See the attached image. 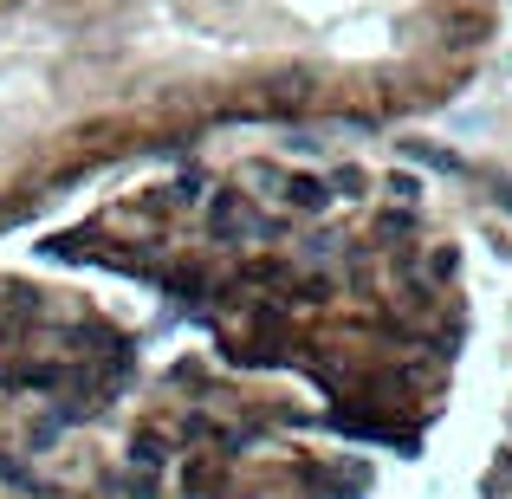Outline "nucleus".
I'll return each instance as SVG.
<instances>
[{
    "instance_id": "obj_2",
    "label": "nucleus",
    "mask_w": 512,
    "mask_h": 499,
    "mask_svg": "<svg viewBox=\"0 0 512 499\" xmlns=\"http://www.w3.org/2000/svg\"><path fill=\"white\" fill-rule=\"evenodd\" d=\"M260 98H266V111H273V117H299L305 104H312V85H305V65H279V72L260 85Z\"/></svg>"
},
{
    "instance_id": "obj_6",
    "label": "nucleus",
    "mask_w": 512,
    "mask_h": 499,
    "mask_svg": "<svg viewBox=\"0 0 512 499\" xmlns=\"http://www.w3.org/2000/svg\"><path fill=\"white\" fill-rule=\"evenodd\" d=\"M383 188H389V201H396V208H422V195H428V182H415L409 169H396Z\"/></svg>"
},
{
    "instance_id": "obj_1",
    "label": "nucleus",
    "mask_w": 512,
    "mask_h": 499,
    "mask_svg": "<svg viewBox=\"0 0 512 499\" xmlns=\"http://www.w3.org/2000/svg\"><path fill=\"white\" fill-rule=\"evenodd\" d=\"M493 39V13L474 7V0H461V7H448V20H441V46L448 52H480Z\"/></svg>"
},
{
    "instance_id": "obj_7",
    "label": "nucleus",
    "mask_w": 512,
    "mask_h": 499,
    "mask_svg": "<svg viewBox=\"0 0 512 499\" xmlns=\"http://www.w3.org/2000/svg\"><path fill=\"white\" fill-rule=\"evenodd\" d=\"M487 182H493V201H500V208L512 214V182H506V175H487Z\"/></svg>"
},
{
    "instance_id": "obj_3",
    "label": "nucleus",
    "mask_w": 512,
    "mask_h": 499,
    "mask_svg": "<svg viewBox=\"0 0 512 499\" xmlns=\"http://www.w3.org/2000/svg\"><path fill=\"white\" fill-rule=\"evenodd\" d=\"M279 201H286L292 214H312V221H325L331 201H338V188H331V175H292Z\"/></svg>"
},
{
    "instance_id": "obj_5",
    "label": "nucleus",
    "mask_w": 512,
    "mask_h": 499,
    "mask_svg": "<svg viewBox=\"0 0 512 499\" xmlns=\"http://www.w3.org/2000/svg\"><path fill=\"white\" fill-rule=\"evenodd\" d=\"M331 188H338V201H370V175L357 163H338L331 169Z\"/></svg>"
},
{
    "instance_id": "obj_4",
    "label": "nucleus",
    "mask_w": 512,
    "mask_h": 499,
    "mask_svg": "<svg viewBox=\"0 0 512 499\" xmlns=\"http://www.w3.org/2000/svg\"><path fill=\"white\" fill-rule=\"evenodd\" d=\"M402 156H409V163H422V169H435V175H467V163H461L454 150H441V143H422V137L402 143Z\"/></svg>"
}]
</instances>
